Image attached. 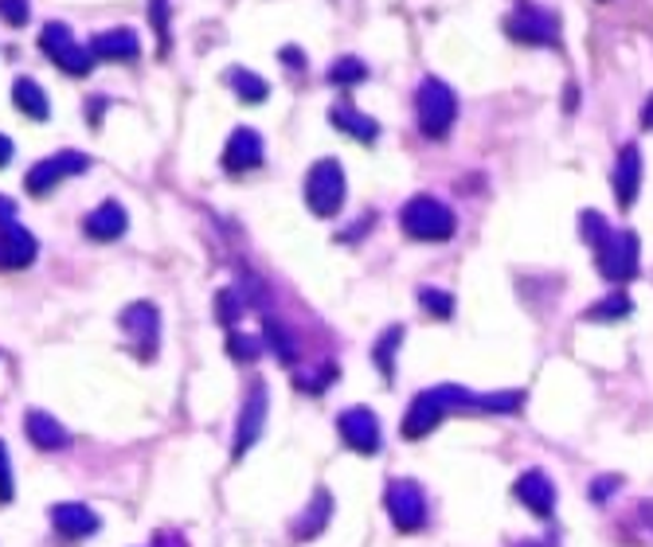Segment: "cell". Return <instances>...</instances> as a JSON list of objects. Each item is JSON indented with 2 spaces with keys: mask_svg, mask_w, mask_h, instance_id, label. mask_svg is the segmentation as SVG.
<instances>
[{
  "mask_svg": "<svg viewBox=\"0 0 653 547\" xmlns=\"http://www.w3.org/2000/svg\"><path fill=\"white\" fill-rule=\"evenodd\" d=\"M415 122H419V134L430 137V141L450 137V129H454L458 122L454 87L435 79V75H427V79L419 82V90H415Z\"/></svg>",
  "mask_w": 653,
  "mask_h": 547,
  "instance_id": "cell-1",
  "label": "cell"
},
{
  "mask_svg": "<svg viewBox=\"0 0 653 547\" xmlns=\"http://www.w3.org/2000/svg\"><path fill=\"white\" fill-rule=\"evenodd\" d=\"M399 227L407 239L419 242H447L458 231V219L442 200L435 196H412L399 207Z\"/></svg>",
  "mask_w": 653,
  "mask_h": 547,
  "instance_id": "cell-2",
  "label": "cell"
},
{
  "mask_svg": "<svg viewBox=\"0 0 653 547\" xmlns=\"http://www.w3.org/2000/svg\"><path fill=\"white\" fill-rule=\"evenodd\" d=\"M345 196H349V176H345L340 161L322 157L317 164H309V172H305V204L317 219L337 216L345 207Z\"/></svg>",
  "mask_w": 653,
  "mask_h": 547,
  "instance_id": "cell-3",
  "label": "cell"
},
{
  "mask_svg": "<svg viewBox=\"0 0 653 547\" xmlns=\"http://www.w3.org/2000/svg\"><path fill=\"white\" fill-rule=\"evenodd\" d=\"M595 251V266L607 282L622 286V282H634L638 270H642V242H638L634 231H615L610 227L607 239L599 247H590Z\"/></svg>",
  "mask_w": 653,
  "mask_h": 547,
  "instance_id": "cell-4",
  "label": "cell"
},
{
  "mask_svg": "<svg viewBox=\"0 0 653 547\" xmlns=\"http://www.w3.org/2000/svg\"><path fill=\"white\" fill-rule=\"evenodd\" d=\"M505 32H509L517 44L528 47H555L560 44V16L532 0H517L513 12L505 16Z\"/></svg>",
  "mask_w": 653,
  "mask_h": 547,
  "instance_id": "cell-5",
  "label": "cell"
},
{
  "mask_svg": "<svg viewBox=\"0 0 653 547\" xmlns=\"http://www.w3.org/2000/svg\"><path fill=\"white\" fill-rule=\"evenodd\" d=\"M384 504H387V516H392V524L399 532H423V528H427L430 504H427V493H423L419 481L395 477V481L387 485Z\"/></svg>",
  "mask_w": 653,
  "mask_h": 547,
  "instance_id": "cell-6",
  "label": "cell"
},
{
  "mask_svg": "<svg viewBox=\"0 0 653 547\" xmlns=\"http://www.w3.org/2000/svg\"><path fill=\"white\" fill-rule=\"evenodd\" d=\"M87 169H90L87 153H79V149H64V153H52L40 164H32L24 176V189L32 192V196H47V192L59 189L64 180L79 176V172H87Z\"/></svg>",
  "mask_w": 653,
  "mask_h": 547,
  "instance_id": "cell-7",
  "label": "cell"
},
{
  "mask_svg": "<svg viewBox=\"0 0 653 547\" xmlns=\"http://www.w3.org/2000/svg\"><path fill=\"white\" fill-rule=\"evenodd\" d=\"M40 47H44V55L52 59L55 67H64L67 75H87L90 67H94V55H90V47H79L71 36V27L67 24H44V32H40Z\"/></svg>",
  "mask_w": 653,
  "mask_h": 547,
  "instance_id": "cell-8",
  "label": "cell"
},
{
  "mask_svg": "<svg viewBox=\"0 0 653 547\" xmlns=\"http://www.w3.org/2000/svg\"><path fill=\"white\" fill-rule=\"evenodd\" d=\"M450 414V399L442 387H427V391H419L412 399V407H407V414H403V438L407 442H419L427 438L435 426H439L442 419Z\"/></svg>",
  "mask_w": 653,
  "mask_h": 547,
  "instance_id": "cell-9",
  "label": "cell"
},
{
  "mask_svg": "<svg viewBox=\"0 0 653 547\" xmlns=\"http://www.w3.org/2000/svg\"><path fill=\"white\" fill-rule=\"evenodd\" d=\"M117 321H122V332L130 337L137 356L142 360L157 356V341H161V317H157V306H149V301H134V306L122 309Z\"/></svg>",
  "mask_w": 653,
  "mask_h": 547,
  "instance_id": "cell-10",
  "label": "cell"
},
{
  "mask_svg": "<svg viewBox=\"0 0 653 547\" xmlns=\"http://www.w3.org/2000/svg\"><path fill=\"white\" fill-rule=\"evenodd\" d=\"M337 431L345 438V446L357 449V454H380L384 449V431H380V419L368 407H349L340 411Z\"/></svg>",
  "mask_w": 653,
  "mask_h": 547,
  "instance_id": "cell-11",
  "label": "cell"
},
{
  "mask_svg": "<svg viewBox=\"0 0 653 547\" xmlns=\"http://www.w3.org/2000/svg\"><path fill=\"white\" fill-rule=\"evenodd\" d=\"M267 403H270V391L262 379H255L247 399H243V411H239V426H235V458H243L255 442L262 438V426H267Z\"/></svg>",
  "mask_w": 653,
  "mask_h": 547,
  "instance_id": "cell-12",
  "label": "cell"
},
{
  "mask_svg": "<svg viewBox=\"0 0 653 547\" xmlns=\"http://www.w3.org/2000/svg\"><path fill=\"white\" fill-rule=\"evenodd\" d=\"M47 521H52V528L59 532V536H67V539H87V536H94V532L102 528V516H99V512L87 509V504H79V501L52 504V512H47Z\"/></svg>",
  "mask_w": 653,
  "mask_h": 547,
  "instance_id": "cell-13",
  "label": "cell"
},
{
  "mask_svg": "<svg viewBox=\"0 0 653 547\" xmlns=\"http://www.w3.org/2000/svg\"><path fill=\"white\" fill-rule=\"evenodd\" d=\"M513 497H517L532 516H544V521L555 509V485L544 469H525V474L517 477V485H513Z\"/></svg>",
  "mask_w": 653,
  "mask_h": 547,
  "instance_id": "cell-14",
  "label": "cell"
},
{
  "mask_svg": "<svg viewBox=\"0 0 653 547\" xmlns=\"http://www.w3.org/2000/svg\"><path fill=\"white\" fill-rule=\"evenodd\" d=\"M638 192H642V149L638 145H622L615 161V200L622 212L638 204Z\"/></svg>",
  "mask_w": 653,
  "mask_h": 547,
  "instance_id": "cell-15",
  "label": "cell"
},
{
  "mask_svg": "<svg viewBox=\"0 0 653 547\" xmlns=\"http://www.w3.org/2000/svg\"><path fill=\"white\" fill-rule=\"evenodd\" d=\"M40 242L36 235L20 224H4L0 227V270H24L36 262Z\"/></svg>",
  "mask_w": 653,
  "mask_h": 547,
  "instance_id": "cell-16",
  "label": "cell"
},
{
  "mask_svg": "<svg viewBox=\"0 0 653 547\" xmlns=\"http://www.w3.org/2000/svg\"><path fill=\"white\" fill-rule=\"evenodd\" d=\"M262 157H267V149H262V137L255 134V129L239 126L232 137H227V145H224V169L227 172H251V169H259Z\"/></svg>",
  "mask_w": 653,
  "mask_h": 547,
  "instance_id": "cell-17",
  "label": "cell"
},
{
  "mask_svg": "<svg viewBox=\"0 0 653 547\" xmlns=\"http://www.w3.org/2000/svg\"><path fill=\"white\" fill-rule=\"evenodd\" d=\"M87 47L94 59H110V64H134L137 55H142V39H137V32H130V27L99 32Z\"/></svg>",
  "mask_w": 653,
  "mask_h": 547,
  "instance_id": "cell-18",
  "label": "cell"
},
{
  "mask_svg": "<svg viewBox=\"0 0 653 547\" xmlns=\"http://www.w3.org/2000/svg\"><path fill=\"white\" fill-rule=\"evenodd\" d=\"M130 227L126 219V207L114 204V200H106V204H99L94 212L87 216V224H82V231H87V239H99V242H114L122 239Z\"/></svg>",
  "mask_w": 653,
  "mask_h": 547,
  "instance_id": "cell-19",
  "label": "cell"
},
{
  "mask_svg": "<svg viewBox=\"0 0 653 547\" xmlns=\"http://www.w3.org/2000/svg\"><path fill=\"white\" fill-rule=\"evenodd\" d=\"M329 122L340 129V134L357 137L360 145H372V141H376V137H380V122H376V117L360 114V110L352 106L349 99H345V102H333V110H329Z\"/></svg>",
  "mask_w": 653,
  "mask_h": 547,
  "instance_id": "cell-20",
  "label": "cell"
},
{
  "mask_svg": "<svg viewBox=\"0 0 653 547\" xmlns=\"http://www.w3.org/2000/svg\"><path fill=\"white\" fill-rule=\"evenodd\" d=\"M24 434L32 438V446L40 449H64L67 442V426L59 419H52L47 411H40V407H32V411L24 414Z\"/></svg>",
  "mask_w": 653,
  "mask_h": 547,
  "instance_id": "cell-21",
  "label": "cell"
},
{
  "mask_svg": "<svg viewBox=\"0 0 653 547\" xmlns=\"http://www.w3.org/2000/svg\"><path fill=\"white\" fill-rule=\"evenodd\" d=\"M12 102H16L20 114L32 117V122H47V114H52L44 87H40L36 79H24V75H20V79L12 82Z\"/></svg>",
  "mask_w": 653,
  "mask_h": 547,
  "instance_id": "cell-22",
  "label": "cell"
},
{
  "mask_svg": "<svg viewBox=\"0 0 653 547\" xmlns=\"http://www.w3.org/2000/svg\"><path fill=\"white\" fill-rule=\"evenodd\" d=\"M329 516H333V497H329V489H317V497L309 501V509L302 512V521L294 524V536H297V539L322 536L325 524H329Z\"/></svg>",
  "mask_w": 653,
  "mask_h": 547,
  "instance_id": "cell-23",
  "label": "cell"
},
{
  "mask_svg": "<svg viewBox=\"0 0 653 547\" xmlns=\"http://www.w3.org/2000/svg\"><path fill=\"white\" fill-rule=\"evenodd\" d=\"M227 87L239 94V102H251V106L267 102V94H270V82L262 79V75L247 71V67H235V71H227Z\"/></svg>",
  "mask_w": 653,
  "mask_h": 547,
  "instance_id": "cell-24",
  "label": "cell"
},
{
  "mask_svg": "<svg viewBox=\"0 0 653 547\" xmlns=\"http://www.w3.org/2000/svg\"><path fill=\"white\" fill-rule=\"evenodd\" d=\"M634 314V301H630L627 289H615L610 297H603V301H595V306H587V314H583V321H622V317Z\"/></svg>",
  "mask_w": 653,
  "mask_h": 547,
  "instance_id": "cell-25",
  "label": "cell"
},
{
  "mask_svg": "<svg viewBox=\"0 0 653 547\" xmlns=\"http://www.w3.org/2000/svg\"><path fill=\"white\" fill-rule=\"evenodd\" d=\"M403 337H407V329H403V324H392V329L376 341V349H372V360H376V368L384 372L387 379L395 376V352H399Z\"/></svg>",
  "mask_w": 653,
  "mask_h": 547,
  "instance_id": "cell-26",
  "label": "cell"
},
{
  "mask_svg": "<svg viewBox=\"0 0 653 547\" xmlns=\"http://www.w3.org/2000/svg\"><path fill=\"white\" fill-rule=\"evenodd\" d=\"M368 79V64L357 55H340L337 64L329 67V82L333 87H360Z\"/></svg>",
  "mask_w": 653,
  "mask_h": 547,
  "instance_id": "cell-27",
  "label": "cell"
},
{
  "mask_svg": "<svg viewBox=\"0 0 653 547\" xmlns=\"http://www.w3.org/2000/svg\"><path fill=\"white\" fill-rule=\"evenodd\" d=\"M419 306L427 309L430 317H439V321H450L454 317V297L447 289H419Z\"/></svg>",
  "mask_w": 653,
  "mask_h": 547,
  "instance_id": "cell-28",
  "label": "cell"
},
{
  "mask_svg": "<svg viewBox=\"0 0 653 547\" xmlns=\"http://www.w3.org/2000/svg\"><path fill=\"white\" fill-rule=\"evenodd\" d=\"M227 352H232L235 360H247V364H255L262 352V341L259 337H243V332H232L227 337Z\"/></svg>",
  "mask_w": 653,
  "mask_h": 547,
  "instance_id": "cell-29",
  "label": "cell"
},
{
  "mask_svg": "<svg viewBox=\"0 0 653 547\" xmlns=\"http://www.w3.org/2000/svg\"><path fill=\"white\" fill-rule=\"evenodd\" d=\"M579 231H583V239H587L590 247H599V242L607 239L610 224L599 216V212H583V216H579Z\"/></svg>",
  "mask_w": 653,
  "mask_h": 547,
  "instance_id": "cell-30",
  "label": "cell"
},
{
  "mask_svg": "<svg viewBox=\"0 0 653 547\" xmlns=\"http://www.w3.org/2000/svg\"><path fill=\"white\" fill-rule=\"evenodd\" d=\"M243 301L235 297V289H219V297H215V314H219V321L224 324H235L239 321V314H243Z\"/></svg>",
  "mask_w": 653,
  "mask_h": 547,
  "instance_id": "cell-31",
  "label": "cell"
},
{
  "mask_svg": "<svg viewBox=\"0 0 653 547\" xmlns=\"http://www.w3.org/2000/svg\"><path fill=\"white\" fill-rule=\"evenodd\" d=\"M27 16H32V4H27V0H0V20L9 27H24Z\"/></svg>",
  "mask_w": 653,
  "mask_h": 547,
  "instance_id": "cell-32",
  "label": "cell"
},
{
  "mask_svg": "<svg viewBox=\"0 0 653 547\" xmlns=\"http://www.w3.org/2000/svg\"><path fill=\"white\" fill-rule=\"evenodd\" d=\"M149 20L153 32L161 36V52L169 47V0H149Z\"/></svg>",
  "mask_w": 653,
  "mask_h": 547,
  "instance_id": "cell-33",
  "label": "cell"
},
{
  "mask_svg": "<svg viewBox=\"0 0 653 547\" xmlns=\"http://www.w3.org/2000/svg\"><path fill=\"white\" fill-rule=\"evenodd\" d=\"M12 493H16V485H12L9 446H4V442H0V504H12Z\"/></svg>",
  "mask_w": 653,
  "mask_h": 547,
  "instance_id": "cell-34",
  "label": "cell"
},
{
  "mask_svg": "<svg viewBox=\"0 0 653 547\" xmlns=\"http://www.w3.org/2000/svg\"><path fill=\"white\" fill-rule=\"evenodd\" d=\"M618 485H622V477H599V481H595V485L587 489V497H590L595 504H607V497L615 493Z\"/></svg>",
  "mask_w": 653,
  "mask_h": 547,
  "instance_id": "cell-35",
  "label": "cell"
},
{
  "mask_svg": "<svg viewBox=\"0 0 653 547\" xmlns=\"http://www.w3.org/2000/svg\"><path fill=\"white\" fill-rule=\"evenodd\" d=\"M153 547H189V544H184L180 532H157V536H153Z\"/></svg>",
  "mask_w": 653,
  "mask_h": 547,
  "instance_id": "cell-36",
  "label": "cell"
},
{
  "mask_svg": "<svg viewBox=\"0 0 653 547\" xmlns=\"http://www.w3.org/2000/svg\"><path fill=\"white\" fill-rule=\"evenodd\" d=\"M12 219H16V204L9 196H0V227L12 224Z\"/></svg>",
  "mask_w": 653,
  "mask_h": 547,
  "instance_id": "cell-37",
  "label": "cell"
},
{
  "mask_svg": "<svg viewBox=\"0 0 653 547\" xmlns=\"http://www.w3.org/2000/svg\"><path fill=\"white\" fill-rule=\"evenodd\" d=\"M9 161H12V141L0 134V169H9Z\"/></svg>",
  "mask_w": 653,
  "mask_h": 547,
  "instance_id": "cell-38",
  "label": "cell"
},
{
  "mask_svg": "<svg viewBox=\"0 0 653 547\" xmlns=\"http://www.w3.org/2000/svg\"><path fill=\"white\" fill-rule=\"evenodd\" d=\"M282 59H290V67H302V52H297V47H286V52H282Z\"/></svg>",
  "mask_w": 653,
  "mask_h": 547,
  "instance_id": "cell-39",
  "label": "cell"
},
{
  "mask_svg": "<svg viewBox=\"0 0 653 547\" xmlns=\"http://www.w3.org/2000/svg\"><path fill=\"white\" fill-rule=\"evenodd\" d=\"M642 126H645V129H653V99L645 102V110H642Z\"/></svg>",
  "mask_w": 653,
  "mask_h": 547,
  "instance_id": "cell-40",
  "label": "cell"
},
{
  "mask_svg": "<svg viewBox=\"0 0 653 547\" xmlns=\"http://www.w3.org/2000/svg\"><path fill=\"white\" fill-rule=\"evenodd\" d=\"M517 547H544V544H537V539H528V544H517Z\"/></svg>",
  "mask_w": 653,
  "mask_h": 547,
  "instance_id": "cell-41",
  "label": "cell"
}]
</instances>
